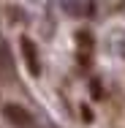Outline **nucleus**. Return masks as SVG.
<instances>
[{"label": "nucleus", "mask_w": 125, "mask_h": 128, "mask_svg": "<svg viewBox=\"0 0 125 128\" xmlns=\"http://www.w3.org/2000/svg\"><path fill=\"white\" fill-rule=\"evenodd\" d=\"M3 117L14 128H35L33 114L27 112L25 106H19V104H5V106H3Z\"/></svg>", "instance_id": "nucleus-1"}, {"label": "nucleus", "mask_w": 125, "mask_h": 128, "mask_svg": "<svg viewBox=\"0 0 125 128\" xmlns=\"http://www.w3.org/2000/svg\"><path fill=\"white\" fill-rule=\"evenodd\" d=\"M19 49H22V57H25L27 71H30L33 76H38V74H41V57H38V46H35V41L27 38V36H22V38H19Z\"/></svg>", "instance_id": "nucleus-2"}, {"label": "nucleus", "mask_w": 125, "mask_h": 128, "mask_svg": "<svg viewBox=\"0 0 125 128\" xmlns=\"http://www.w3.org/2000/svg\"><path fill=\"white\" fill-rule=\"evenodd\" d=\"M76 38H79V60H82V66H87V60H90V49H93V36H90L87 30H82Z\"/></svg>", "instance_id": "nucleus-3"}]
</instances>
